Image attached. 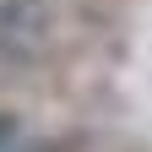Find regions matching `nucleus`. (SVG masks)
Here are the masks:
<instances>
[{
    "mask_svg": "<svg viewBox=\"0 0 152 152\" xmlns=\"http://www.w3.org/2000/svg\"><path fill=\"white\" fill-rule=\"evenodd\" d=\"M16 147H22V120L0 109V152H16Z\"/></svg>",
    "mask_w": 152,
    "mask_h": 152,
    "instance_id": "f257e3e1",
    "label": "nucleus"
}]
</instances>
